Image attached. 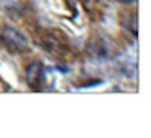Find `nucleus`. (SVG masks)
Wrapping results in <instances>:
<instances>
[{"label":"nucleus","mask_w":151,"mask_h":138,"mask_svg":"<svg viewBox=\"0 0 151 138\" xmlns=\"http://www.w3.org/2000/svg\"><path fill=\"white\" fill-rule=\"evenodd\" d=\"M0 37H2V42H4L5 46L15 54L23 52V50H26L28 46H29L28 37L24 36L18 28L10 26V24H5V26L2 28V31H0Z\"/></svg>","instance_id":"obj_1"},{"label":"nucleus","mask_w":151,"mask_h":138,"mask_svg":"<svg viewBox=\"0 0 151 138\" xmlns=\"http://www.w3.org/2000/svg\"><path fill=\"white\" fill-rule=\"evenodd\" d=\"M44 80H46V73H44V67L41 62H31L29 67L26 68V83L29 85L31 89L39 91L42 89Z\"/></svg>","instance_id":"obj_2"},{"label":"nucleus","mask_w":151,"mask_h":138,"mask_svg":"<svg viewBox=\"0 0 151 138\" xmlns=\"http://www.w3.org/2000/svg\"><path fill=\"white\" fill-rule=\"evenodd\" d=\"M119 2H122V4H132V2H135V0H119Z\"/></svg>","instance_id":"obj_3"}]
</instances>
